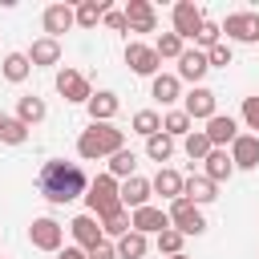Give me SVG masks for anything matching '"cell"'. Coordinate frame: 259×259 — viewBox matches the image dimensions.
<instances>
[{
    "label": "cell",
    "instance_id": "52a82bcc",
    "mask_svg": "<svg viewBox=\"0 0 259 259\" xmlns=\"http://www.w3.org/2000/svg\"><path fill=\"white\" fill-rule=\"evenodd\" d=\"M125 65L138 73V77H158V53H154V45H142V40H130L125 45Z\"/></svg>",
    "mask_w": 259,
    "mask_h": 259
},
{
    "label": "cell",
    "instance_id": "74e56055",
    "mask_svg": "<svg viewBox=\"0 0 259 259\" xmlns=\"http://www.w3.org/2000/svg\"><path fill=\"white\" fill-rule=\"evenodd\" d=\"M219 36H223V32H219V24H214V20H202V28H198V36H194V40H198V53L214 49V45H219Z\"/></svg>",
    "mask_w": 259,
    "mask_h": 259
},
{
    "label": "cell",
    "instance_id": "d4e9b609",
    "mask_svg": "<svg viewBox=\"0 0 259 259\" xmlns=\"http://www.w3.org/2000/svg\"><path fill=\"white\" fill-rule=\"evenodd\" d=\"M150 93H154L162 105H174V101H178V93H182V81H178L174 73H158V77H154V85H150Z\"/></svg>",
    "mask_w": 259,
    "mask_h": 259
},
{
    "label": "cell",
    "instance_id": "9a60e30c",
    "mask_svg": "<svg viewBox=\"0 0 259 259\" xmlns=\"http://www.w3.org/2000/svg\"><path fill=\"white\" fill-rule=\"evenodd\" d=\"M121 12H125L130 32H154V24H158V16H154V4H150V0H130Z\"/></svg>",
    "mask_w": 259,
    "mask_h": 259
},
{
    "label": "cell",
    "instance_id": "f1b7e54d",
    "mask_svg": "<svg viewBox=\"0 0 259 259\" xmlns=\"http://www.w3.org/2000/svg\"><path fill=\"white\" fill-rule=\"evenodd\" d=\"M45 101L40 97H20L16 101V121H24V125H36V121H45Z\"/></svg>",
    "mask_w": 259,
    "mask_h": 259
},
{
    "label": "cell",
    "instance_id": "d590c367",
    "mask_svg": "<svg viewBox=\"0 0 259 259\" xmlns=\"http://www.w3.org/2000/svg\"><path fill=\"white\" fill-rule=\"evenodd\" d=\"M182 239H186L182 231H174V227H166V231L158 235V251H162L166 259H170V255H182Z\"/></svg>",
    "mask_w": 259,
    "mask_h": 259
},
{
    "label": "cell",
    "instance_id": "f35d334b",
    "mask_svg": "<svg viewBox=\"0 0 259 259\" xmlns=\"http://www.w3.org/2000/svg\"><path fill=\"white\" fill-rule=\"evenodd\" d=\"M206 65H210V69H227V65H231V45L219 40L214 49H206Z\"/></svg>",
    "mask_w": 259,
    "mask_h": 259
},
{
    "label": "cell",
    "instance_id": "5bb4252c",
    "mask_svg": "<svg viewBox=\"0 0 259 259\" xmlns=\"http://www.w3.org/2000/svg\"><path fill=\"white\" fill-rule=\"evenodd\" d=\"M206 138H210V146L214 150H223V146H231L235 138H239V121L231 117V113H214L210 121H206V130H202Z\"/></svg>",
    "mask_w": 259,
    "mask_h": 259
},
{
    "label": "cell",
    "instance_id": "2e32d148",
    "mask_svg": "<svg viewBox=\"0 0 259 259\" xmlns=\"http://www.w3.org/2000/svg\"><path fill=\"white\" fill-rule=\"evenodd\" d=\"M206 69H210V65H206V53H198V49H182V57H178V73H174V77L198 85V81L206 77Z\"/></svg>",
    "mask_w": 259,
    "mask_h": 259
},
{
    "label": "cell",
    "instance_id": "277c9868",
    "mask_svg": "<svg viewBox=\"0 0 259 259\" xmlns=\"http://www.w3.org/2000/svg\"><path fill=\"white\" fill-rule=\"evenodd\" d=\"M166 214H170V227L182 231V235H202V231H206V219H202V210H198L190 198H174Z\"/></svg>",
    "mask_w": 259,
    "mask_h": 259
},
{
    "label": "cell",
    "instance_id": "e0dca14e",
    "mask_svg": "<svg viewBox=\"0 0 259 259\" xmlns=\"http://www.w3.org/2000/svg\"><path fill=\"white\" fill-rule=\"evenodd\" d=\"M69 231H73V239H77V247H81V251H89L93 243H101V239H105V235H101L97 214H77V219L69 223Z\"/></svg>",
    "mask_w": 259,
    "mask_h": 259
},
{
    "label": "cell",
    "instance_id": "3957f363",
    "mask_svg": "<svg viewBox=\"0 0 259 259\" xmlns=\"http://www.w3.org/2000/svg\"><path fill=\"white\" fill-rule=\"evenodd\" d=\"M85 202H89V214H97V219L113 214V210L121 206V198H117V178H113V174H97V178L85 186Z\"/></svg>",
    "mask_w": 259,
    "mask_h": 259
},
{
    "label": "cell",
    "instance_id": "83f0119b",
    "mask_svg": "<svg viewBox=\"0 0 259 259\" xmlns=\"http://www.w3.org/2000/svg\"><path fill=\"white\" fill-rule=\"evenodd\" d=\"M0 69H4V81H12V85H20V81L32 73V65H28V57H24V53H8Z\"/></svg>",
    "mask_w": 259,
    "mask_h": 259
},
{
    "label": "cell",
    "instance_id": "1f68e13d",
    "mask_svg": "<svg viewBox=\"0 0 259 259\" xmlns=\"http://www.w3.org/2000/svg\"><path fill=\"white\" fill-rule=\"evenodd\" d=\"M146 154L162 166V162H170V154H174V138L170 134H154V138H146Z\"/></svg>",
    "mask_w": 259,
    "mask_h": 259
},
{
    "label": "cell",
    "instance_id": "f546056e",
    "mask_svg": "<svg viewBox=\"0 0 259 259\" xmlns=\"http://www.w3.org/2000/svg\"><path fill=\"white\" fill-rule=\"evenodd\" d=\"M182 150H186V158H190V162H202L214 146H210V138H206L202 130H190V134L182 138Z\"/></svg>",
    "mask_w": 259,
    "mask_h": 259
},
{
    "label": "cell",
    "instance_id": "ba28073f",
    "mask_svg": "<svg viewBox=\"0 0 259 259\" xmlns=\"http://www.w3.org/2000/svg\"><path fill=\"white\" fill-rule=\"evenodd\" d=\"M202 8H194V0H178L174 4V32L182 36V40H194L198 36V28H202Z\"/></svg>",
    "mask_w": 259,
    "mask_h": 259
},
{
    "label": "cell",
    "instance_id": "4316f807",
    "mask_svg": "<svg viewBox=\"0 0 259 259\" xmlns=\"http://www.w3.org/2000/svg\"><path fill=\"white\" fill-rule=\"evenodd\" d=\"M97 223H101V235H105V239H121L125 231H134V227H130V210H125V206H117L113 214H105V219H97Z\"/></svg>",
    "mask_w": 259,
    "mask_h": 259
},
{
    "label": "cell",
    "instance_id": "e575fe53",
    "mask_svg": "<svg viewBox=\"0 0 259 259\" xmlns=\"http://www.w3.org/2000/svg\"><path fill=\"white\" fill-rule=\"evenodd\" d=\"M162 134H170V138H186V134H190V117H186L182 109H170V113L162 117Z\"/></svg>",
    "mask_w": 259,
    "mask_h": 259
},
{
    "label": "cell",
    "instance_id": "44dd1931",
    "mask_svg": "<svg viewBox=\"0 0 259 259\" xmlns=\"http://www.w3.org/2000/svg\"><path fill=\"white\" fill-rule=\"evenodd\" d=\"M202 162H206V174H202V178H210L214 186H219V182H227V178L235 174V162H231V154H227V150H210Z\"/></svg>",
    "mask_w": 259,
    "mask_h": 259
},
{
    "label": "cell",
    "instance_id": "60d3db41",
    "mask_svg": "<svg viewBox=\"0 0 259 259\" xmlns=\"http://www.w3.org/2000/svg\"><path fill=\"white\" fill-rule=\"evenodd\" d=\"M243 121L247 130H259V97H243Z\"/></svg>",
    "mask_w": 259,
    "mask_h": 259
},
{
    "label": "cell",
    "instance_id": "d6986e66",
    "mask_svg": "<svg viewBox=\"0 0 259 259\" xmlns=\"http://www.w3.org/2000/svg\"><path fill=\"white\" fill-rule=\"evenodd\" d=\"M182 198H190L194 206H202V202H214V198H219V186H214L210 178L194 174V178H186V182H182Z\"/></svg>",
    "mask_w": 259,
    "mask_h": 259
},
{
    "label": "cell",
    "instance_id": "8992f818",
    "mask_svg": "<svg viewBox=\"0 0 259 259\" xmlns=\"http://www.w3.org/2000/svg\"><path fill=\"white\" fill-rule=\"evenodd\" d=\"M219 32H227L231 40H243V45H255L259 40V12H231Z\"/></svg>",
    "mask_w": 259,
    "mask_h": 259
},
{
    "label": "cell",
    "instance_id": "ffe728a7",
    "mask_svg": "<svg viewBox=\"0 0 259 259\" xmlns=\"http://www.w3.org/2000/svg\"><path fill=\"white\" fill-rule=\"evenodd\" d=\"M69 28H73V8H69V4H49V8H45V32L57 40V36L69 32Z\"/></svg>",
    "mask_w": 259,
    "mask_h": 259
},
{
    "label": "cell",
    "instance_id": "9c48e42d",
    "mask_svg": "<svg viewBox=\"0 0 259 259\" xmlns=\"http://www.w3.org/2000/svg\"><path fill=\"white\" fill-rule=\"evenodd\" d=\"M214 93L206 89V85H194L190 93H186V105H182V113L190 117V121H210L214 117Z\"/></svg>",
    "mask_w": 259,
    "mask_h": 259
},
{
    "label": "cell",
    "instance_id": "4fadbf2b",
    "mask_svg": "<svg viewBox=\"0 0 259 259\" xmlns=\"http://www.w3.org/2000/svg\"><path fill=\"white\" fill-rule=\"evenodd\" d=\"M231 162H235V170H255L259 166V134H239L231 142Z\"/></svg>",
    "mask_w": 259,
    "mask_h": 259
},
{
    "label": "cell",
    "instance_id": "4dcf8cb0",
    "mask_svg": "<svg viewBox=\"0 0 259 259\" xmlns=\"http://www.w3.org/2000/svg\"><path fill=\"white\" fill-rule=\"evenodd\" d=\"M130 125H134V134H142V138H154V134H162V117H158L154 109H138Z\"/></svg>",
    "mask_w": 259,
    "mask_h": 259
},
{
    "label": "cell",
    "instance_id": "484cf974",
    "mask_svg": "<svg viewBox=\"0 0 259 259\" xmlns=\"http://www.w3.org/2000/svg\"><path fill=\"white\" fill-rule=\"evenodd\" d=\"M146 251H150V243H146V235H138V231H125V235L117 239V259H146Z\"/></svg>",
    "mask_w": 259,
    "mask_h": 259
},
{
    "label": "cell",
    "instance_id": "ee69618b",
    "mask_svg": "<svg viewBox=\"0 0 259 259\" xmlns=\"http://www.w3.org/2000/svg\"><path fill=\"white\" fill-rule=\"evenodd\" d=\"M170 259H190V255H170Z\"/></svg>",
    "mask_w": 259,
    "mask_h": 259
},
{
    "label": "cell",
    "instance_id": "6da1fadb",
    "mask_svg": "<svg viewBox=\"0 0 259 259\" xmlns=\"http://www.w3.org/2000/svg\"><path fill=\"white\" fill-rule=\"evenodd\" d=\"M36 186H40V194H45L53 206H65V202L81 198L89 182H85V170H81L77 162L53 158V162H45V166H40V178H36Z\"/></svg>",
    "mask_w": 259,
    "mask_h": 259
},
{
    "label": "cell",
    "instance_id": "7bdbcfd3",
    "mask_svg": "<svg viewBox=\"0 0 259 259\" xmlns=\"http://www.w3.org/2000/svg\"><path fill=\"white\" fill-rule=\"evenodd\" d=\"M57 259H85V251H81V247H61Z\"/></svg>",
    "mask_w": 259,
    "mask_h": 259
},
{
    "label": "cell",
    "instance_id": "ab89813d",
    "mask_svg": "<svg viewBox=\"0 0 259 259\" xmlns=\"http://www.w3.org/2000/svg\"><path fill=\"white\" fill-rule=\"evenodd\" d=\"M85 259H117V247H113L109 239H101V243H93V247L85 251Z\"/></svg>",
    "mask_w": 259,
    "mask_h": 259
},
{
    "label": "cell",
    "instance_id": "7402d4cb",
    "mask_svg": "<svg viewBox=\"0 0 259 259\" xmlns=\"http://www.w3.org/2000/svg\"><path fill=\"white\" fill-rule=\"evenodd\" d=\"M182 182H186V178H182L178 170H166V166H162V170L154 174V182H150V190L174 202V198H182Z\"/></svg>",
    "mask_w": 259,
    "mask_h": 259
},
{
    "label": "cell",
    "instance_id": "836d02e7",
    "mask_svg": "<svg viewBox=\"0 0 259 259\" xmlns=\"http://www.w3.org/2000/svg\"><path fill=\"white\" fill-rule=\"evenodd\" d=\"M154 53H158V61H178L182 57V36L178 32H162L158 45H154Z\"/></svg>",
    "mask_w": 259,
    "mask_h": 259
},
{
    "label": "cell",
    "instance_id": "30bf717a",
    "mask_svg": "<svg viewBox=\"0 0 259 259\" xmlns=\"http://www.w3.org/2000/svg\"><path fill=\"white\" fill-rule=\"evenodd\" d=\"M150 178H142V174H134V178H125V182H117V198H121V206L125 210H138V206H150Z\"/></svg>",
    "mask_w": 259,
    "mask_h": 259
},
{
    "label": "cell",
    "instance_id": "b9f144b4",
    "mask_svg": "<svg viewBox=\"0 0 259 259\" xmlns=\"http://www.w3.org/2000/svg\"><path fill=\"white\" fill-rule=\"evenodd\" d=\"M101 20H105V28H113V32H125V28H130V24H125V12H117V8H109Z\"/></svg>",
    "mask_w": 259,
    "mask_h": 259
},
{
    "label": "cell",
    "instance_id": "8fae6325",
    "mask_svg": "<svg viewBox=\"0 0 259 259\" xmlns=\"http://www.w3.org/2000/svg\"><path fill=\"white\" fill-rule=\"evenodd\" d=\"M130 227H134L138 235H162V231L170 227V214H166L162 206H138V210L130 214Z\"/></svg>",
    "mask_w": 259,
    "mask_h": 259
},
{
    "label": "cell",
    "instance_id": "ac0fdd59",
    "mask_svg": "<svg viewBox=\"0 0 259 259\" xmlns=\"http://www.w3.org/2000/svg\"><path fill=\"white\" fill-rule=\"evenodd\" d=\"M24 57H28V65H32V69H40V65H57V61H61V40L40 36V40H32V49H28Z\"/></svg>",
    "mask_w": 259,
    "mask_h": 259
},
{
    "label": "cell",
    "instance_id": "603a6c76",
    "mask_svg": "<svg viewBox=\"0 0 259 259\" xmlns=\"http://www.w3.org/2000/svg\"><path fill=\"white\" fill-rule=\"evenodd\" d=\"M85 105H89V117H93V121H113V113H117V105H121V101H117V93L101 89V93H93Z\"/></svg>",
    "mask_w": 259,
    "mask_h": 259
},
{
    "label": "cell",
    "instance_id": "7a4b0ae2",
    "mask_svg": "<svg viewBox=\"0 0 259 259\" xmlns=\"http://www.w3.org/2000/svg\"><path fill=\"white\" fill-rule=\"evenodd\" d=\"M117 150H125V134L113 121H89V130H81V138H77V154L85 162L113 158Z\"/></svg>",
    "mask_w": 259,
    "mask_h": 259
},
{
    "label": "cell",
    "instance_id": "d6a6232c",
    "mask_svg": "<svg viewBox=\"0 0 259 259\" xmlns=\"http://www.w3.org/2000/svg\"><path fill=\"white\" fill-rule=\"evenodd\" d=\"M134 166H138V154H134V150H117V154L109 158V174L121 178V182L134 178Z\"/></svg>",
    "mask_w": 259,
    "mask_h": 259
},
{
    "label": "cell",
    "instance_id": "cb8c5ba5",
    "mask_svg": "<svg viewBox=\"0 0 259 259\" xmlns=\"http://www.w3.org/2000/svg\"><path fill=\"white\" fill-rule=\"evenodd\" d=\"M109 12V0H81L77 8H73V24H81V28H93L101 16Z\"/></svg>",
    "mask_w": 259,
    "mask_h": 259
},
{
    "label": "cell",
    "instance_id": "8d00e7d4",
    "mask_svg": "<svg viewBox=\"0 0 259 259\" xmlns=\"http://www.w3.org/2000/svg\"><path fill=\"white\" fill-rule=\"evenodd\" d=\"M24 138H28V125H24V121H16V117H4V125H0V142L20 146Z\"/></svg>",
    "mask_w": 259,
    "mask_h": 259
},
{
    "label": "cell",
    "instance_id": "7c38bea8",
    "mask_svg": "<svg viewBox=\"0 0 259 259\" xmlns=\"http://www.w3.org/2000/svg\"><path fill=\"white\" fill-rule=\"evenodd\" d=\"M57 93H61L65 101H89V97H93L89 81H85V77H81L77 69H69V65H65L61 73H57Z\"/></svg>",
    "mask_w": 259,
    "mask_h": 259
},
{
    "label": "cell",
    "instance_id": "f6af8a7d",
    "mask_svg": "<svg viewBox=\"0 0 259 259\" xmlns=\"http://www.w3.org/2000/svg\"><path fill=\"white\" fill-rule=\"evenodd\" d=\"M4 117H8V113H0V125H4Z\"/></svg>",
    "mask_w": 259,
    "mask_h": 259
},
{
    "label": "cell",
    "instance_id": "5b68a950",
    "mask_svg": "<svg viewBox=\"0 0 259 259\" xmlns=\"http://www.w3.org/2000/svg\"><path fill=\"white\" fill-rule=\"evenodd\" d=\"M28 239H32V247L36 251H61V243H65V227L57 223V219H32V227H28Z\"/></svg>",
    "mask_w": 259,
    "mask_h": 259
}]
</instances>
